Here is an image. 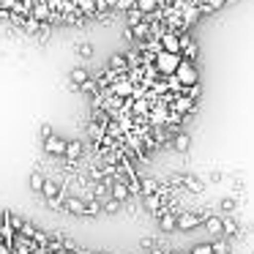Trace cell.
Masks as SVG:
<instances>
[{"label":"cell","instance_id":"5","mask_svg":"<svg viewBox=\"0 0 254 254\" xmlns=\"http://www.w3.org/2000/svg\"><path fill=\"white\" fill-rule=\"evenodd\" d=\"M161 47L170 52H181L183 50V41H181V30H167L164 36H161ZM183 55V52H181Z\"/></svg>","mask_w":254,"mask_h":254},{"label":"cell","instance_id":"6","mask_svg":"<svg viewBox=\"0 0 254 254\" xmlns=\"http://www.w3.org/2000/svg\"><path fill=\"white\" fill-rule=\"evenodd\" d=\"M156 221H159L161 232H172L178 227V216L172 213V210H167V208H161L159 213H156Z\"/></svg>","mask_w":254,"mask_h":254},{"label":"cell","instance_id":"22","mask_svg":"<svg viewBox=\"0 0 254 254\" xmlns=\"http://www.w3.org/2000/svg\"><path fill=\"white\" fill-rule=\"evenodd\" d=\"M121 208H123V202H121V199H115V197L104 199V210H107V213H118Z\"/></svg>","mask_w":254,"mask_h":254},{"label":"cell","instance_id":"1","mask_svg":"<svg viewBox=\"0 0 254 254\" xmlns=\"http://www.w3.org/2000/svg\"><path fill=\"white\" fill-rule=\"evenodd\" d=\"M183 55L181 52H170V50H161L159 55H156V68H159L161 77H167V74H175L178 66H181Z\"/></svg>","mask_w":254,"mask_h":254},{"label":"cell","instance_id":"14","mask_svg":"<svg viewBox=\"0 0 254 254\" xmlns=\"http://www.w3.org/2000/svg\"><path fill=\"white\" fill-rule=\"evenodd\" d=\"M142 194H161V183L156 178H142Z\"/></svg>","mask_w":254,"mask_h":254},{"label":"cell","instance_id":"11","mask_svg":"<svg viewBox=\"0 0 254 254\" xmlns=\"http://www.w3.org/2000/svg\"><path fill=\"white\" fill-rule=\"evenodd\" d=\"M79 156H82V142H79V139H71V142L66 145V156H63V159H68V164H74Z\"/></svg>","mask_w":254,"mask_h":254},{"label":"cell","instance_id":"36","mask_svg":"<svg viewBox=\"0 0 254 254\" xmlns=\"http://www.w3.org/2000/svg\"><path fill=\"white\" fill-rule=\"evenodd\" d=\"M88 254H90V252H88ZM96 254H104V252H96Z\"/></svg>","mask_w":254,"mask_h":254},{"label":"cell","instance_id":"13","mask_svg":"<svg viewBox=\"0 0 254 254\" xmlns=\"http://www.w3.org/2000/svg\"><path fill=\"white\" fill-rule=\"evenodd\" d=\"M110 66L115 68V71H121V74H128V71H131V66H128V58H126V55H112V58H110Z\"/></svg>","mask_w":254,"mask_h":254},{"label":"cell","instance_id":"35","mask_svg":"<svg viewBox=\"0 0 254 254\" xmlns=\"http://www.w3.org/2000/svg\"><path fill=\"white\" fill-rule=\"evenodd\" d=\"M167 254H178V252H167Z\"/></svg>","mask_w":254,"mask_h":254},{"label":"cell","instance_id":"25","mask_svg":"<svg viewBox=\"0 0 254 254\" xmlns=\"http://www.w3.org/2000/svg\"><path fill=\"white\" fill-rule=\"evenodd\" d=\"M213 252L216 254H230V243H227L224 238H219V241H213Z\"/></svg>","mask_w":254,"mask_h":254},{"label":"cell","instance_id":"31","mask_svg":"<svg viewBox=\"0 0 254 254\" xmlns=\"http://www.w3.org/2000/svg\"><path fill=\"white\" fill-rule=\"evenodd\" d=\"M208 3H210V6H213V8H221V6H224V3H227V0H208Z\"/></svg>","mask_w":254,"mask_h":254},{"label":"cell","instance_id":"16","mask_svg":"<svg viewBox=\"0 0 254 254\" xmlns=\"http://www.w3.org/2000/svg\"><path fill=\"white\" fill-rule=\"evenodd\" d=\"M142 19H148V14L139 11L137 6H131V8L126 11V22H128V28H131V25H137V22H142Z\"/></svg>","mask_w":254,"mask_h":254},{"label":"cell","instance_id":"12","mask_svg":"<svg viewBox=\"0 0 254 254\" xmlns=\"http://www.w3.org/2000/svg\"><path fill=\"white\" fill-rule=\"evenodd\" d=\"M189 145H191V137H189V134L181 128V131L172 137V148H175L178 153H183V150H189Z\"/></svg>","mask_w":254,"mask_h":254},{"label":"cell","instance_id":"3","mask_svg":"<svg viewBox=\"0 0 254 254\" xmlns=\"http://www.w3.org/2000/svg\"><path fill=\"white\" fill-rule=\"evenodd\" d=\"M63 210H66V213H74V216H88V199L77 197V194H68Z\"/></svg>","mask_w":254,"mask_h":254},{"label":"cell","instance_id":"19","mask_svg":"<svg viewBox=\"0 0 254 254\" xmlns=\"http://www.w3.org/2000/svg\"><path fill=\"white\" fill-rule=\"evenodd\" d=\"M79 11L82 17H96V0H79Z\"/></svg>","mask_w":254,"mask_h":254},{"label":"cell","instance_id":"21","mask_svg":"<svg viewBox=\"0 0 254 254\" xmlns=\"http://www.w3.org/2000/svg\"><path fill=\"white\" fill-rule=\"evenodd\" d=\"M44 183H47V178L41 175V172H33V175H30V191H41Z\"/></svg>","mask_w":254,"mask_h":254},{"label":"cell","instance_id":"7","mask_svg":"<svg viewBox=\"0 0 254 254\" xmlns=\"http://www.w3.org/2000/svg\"><path fill=\"white\" fill-rule=\"evenodd\" d=\"M63 191H66V181H58V178H47L44 189H41V194H44L47 199H52V197H61Z\"/></svg>","mask_w":254,"mask_h":254},{"label":"cell","instance_id":"2","mask_svg":"<svg viewBox=\"0 0 254 254\" xmlns=\"http://www.w3.org/2000/svg\"><path fill=\"white\" fill-rule=\"evenodd\" d=\"M178 79H181L186 88H191V85H197V79H199V74H197V68H194V61H186L183 58L181 61V66H178Z\"/></svg>","mask_w":254,"mask_h":254},{"label":"cell","instance_id":"28","mask_svg":"<svg viewBox=\"0 0 254 254\" xmlns=\"http://www.w3.org/2000/svg\"><path fill=\"white\" fill-rule=\"evenodd\" d=\"M77 50H79V55H82V58H90V55H93V47H90V44H79Z\"/></svg>","mask_w":254,"mask_h":254},{"label":"cell","instance_id":"20","mask_svg":"<svg viewBox=\"0 0 254 254\" xmlns=\"http://www.w3.org/2000/svg\"><path fill=\"white\" fill-rule=\"evenodd\" d=\"M238 232H241V230H238V221L232 219V216H227V219H224V235L227 238H235Z\"/></svg>","mask_w":254,"mask_h":254},{"label":"cell","instance_id":"37","mask_svg":"<svg viewBox=\"0 0 254 254\" xmlns=\"http://www.w3.org/2000/svg\"><path fill=\"white\" fill-rule=\"evenodd\" d=\"M0 8H3V0H0Z\"/></svg>","mask_w":254,"mask_h":254},{"label":"cell","instance_id":"8","mask_svg":"<svg viewBox=\"0 0 254 254\" xmlns=\"http://www.w3.org/2000/svg\"><path fill=\"white\" fill-rule=\"evenodd\" d=\"M112 197L121 199V202L126 205L128 199L134 197V194H131V189H128V183H123V181H118V178H112Z\"/></svg>","mask_w":254,"mask_h":254},{"label":"cell","instance_id":"29","mask_svg":"<svg viewBox=\"0 0 254 254\" xmlns=\"http://www.w3.org/2000/svg\"><path fill=\"white\" fill-rule=\"evenodd\" d=\"M22 235H28V238H33V235H36V227L30 224V221H28V224L22 227Z\"/></svg>","mask_w":254,"mask_h":254},{"label":"cell","instance_id":"30","mask_svg":"<svg viewBox=\"0 0 254 254\" xmlns=\"http://www.w3.org/2000/svg\"><path fill=\"white\" fill-rule=\"evenodd\" d=\"M153 246H156L153 238H145V241H142V249H153Z\"/></svg>","mask_w":254,"mask_h":254},{"label":"cell","instance_id":"23","mask_svg":"<svg viewBox=\"0 0 254 254\" xmlns=\"http://www.w3.org/2000/svg\"><path fill=\"white\" fill-rule=\"evenodd\" d=\"M82 90L88 96H96V93H101V82H99V79H96V82H93V79H88V82L82 85Z\"/></svg>","mask_w":254,"mask_h":254},{"label":"cell","instance_id":"26","mask_svg":"<svg viewBox=\"0 0 254 254\" xmlns=\"http://www.w3.org/2000/svg\"><path fill=\"white\" fill-rule=\"evenodd\" d=\"M191 254H216V252H213V243H197L191 249Z\"/></svg>","mask_w":254,"mask_h":254},{"label":"cell","instance_id":"27","mask_svg":"<svg viewBox=\"0 0 254 254\" xmlns=\"http://www.w3.org/2000/svg\"><path fill=\"white\" fill-rule=\"evenodd\" d=\"M33 241L39 243V246H50V241H52V235H47V232H41V230H36V235H33Z\"/></svg>","mask_w":254,"mask_h":254},{"label":"cell","instance_id":"18","mask_svg":"<svg viewBox=\"0 0 254 254\" xmlns=\"http://www.w3.org/2000/svg\"><path fill=\"white\" fill-rule=\"evenodd\" d=\"M181 181H183V186H186L189 191H194V194H199V191H202V183H199L194 175H183Z\"/></svg>","mask_w":254,"mask_h":254},{"label":"cell","instance_id":"17","mask_svg":"<svg viewBox=\"0 0 254 254\" xmlns=\"http://www.w3.org/2000/svg\"><path fill=\"white\" fill-rule=\"evenodd\" d=\"M181 52H183V58H186V61H197V58H199V47L194 44L191 39H189L186 44H183V50H181Z\"/></svg>","mask_w":254,"mask_h":254},{"label":"cell","instance_id":"34","mask_svg":"<svg viewBox=\"0 0 254 254\" xmlns=\"http://www.w3.org/2000/svg\"><path fill=\"white\" fill-rule=\"evenodd\" d=\"M170 3H175V0H159V6H170Z\"/></svg>","mask_w":254,"mask_h":254},{"label":"cell","instance_id":"4","mask_svg":"<svg viewBox=\"0 0 254 254\" xmlns=\"http://www.w3.org/2000/svg\"><path fill=\"white\" fill-rule=\"evenodd\" d=\"M66 139L63 137H55V134H50V137H44V150L50 156H66Z\"/></svg>","mask_w":254,"mask_h":254},{"label":"cell","instance_id":"32","mask_svg":"<svg viewBox=\"0 0 254 254\" xmlns=\"http://www.w3.org/2000/svg\"><path fill=\"white\" fill-rule=\"evenodd\" d=\"M150 254H167V252H164V249H159V246H153V249H150Z\"/></svg>","mask_w":254,"mask_h":254},{"label":"cell","instance_id":"9","mask_svg":"<svg viewBox=\"0 0 254 254\" xmlns=\"http://www.w3.org/2000/svg\"><path fill=\"white\" fill-rule=\"evenodd\" d=\"M199 224H202V219H199L197 213H178V230L189 232V230H194V227H199Z\"/></svg>","mask_w":254,"mask_h":254},{"label":"cell","instance_id":"15","mask_svg":"<svg viewBox=\"0 0 254 254\" xmlns=\"http://www.w3.org/2000/svg\"><path fill=\"white\" fill-rule=\"evenodd\" d=\"M88 79H90L88 68H74V71H71V85H74V88H82Z\"/></svg>","mask_w":254,"mask_h":254},{"label":"cell","instance_id":"24","mask_svg":"<svg viewBox=\"0 0 254 254\" xmlns=\"http://www.w3.org/2000/svg\"><path fill=\"white\" fill-rule=\"evenodd\" d=\"M8 221H11V227H14L17 232H22V227L28 224V221H25L22 216H17V213H8Z\"/></svg>","mask_w":254,"mask_h":254},{"label":"cell","instance_id":"33","mask_svg":"<svg viewBox=\"0 0 254 254\" xmlns=\"http://www.w3.org/2000/svg\"><path fill=\"white\" fill-rule=\"evenodd\" d=\"M14 3H17V0H3V8H11Z\"/></svg>","mask_w":254,"mask_h":254},{"label":"cell","instance_id":"10","mask_svg":"<svg viewBox=\"0 0 254 254\" xmlns=\"http://www.w3.org/2000/svg\"><path fill=\"white\" fill-rule=\"evenodd\" d=\"M205 230H208L210 235H224V219H221V216H208V219H205Z\"/></svg>","mask_w":254,"mask_h":254}]
</instances>
